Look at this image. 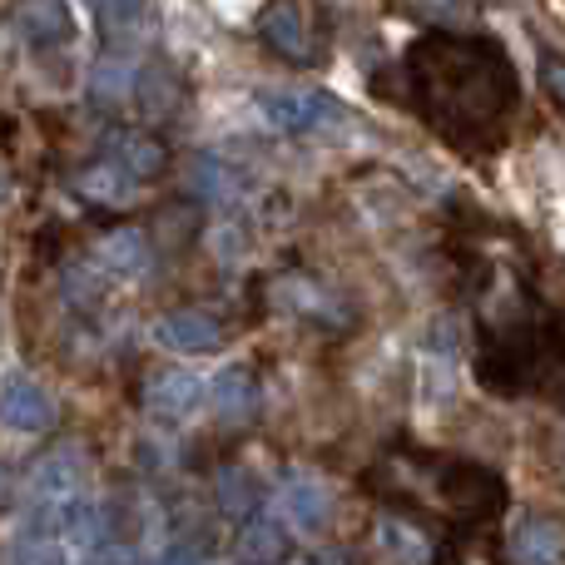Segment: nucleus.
Here are the masks:
<instances>
[{
    "label": "nucleus",
    "instance_id": "nucleus-15",
    "mask_svg": "<svg viewBox=\"0 0 565 565\" xmlns=\"http://www.w3.org/2000/svg\"><path fill=\"white\" fill-rule=\"evenodd\" d=\"M288 551H292L288 526L274 521V516L244 521V526H238V536H234V561L238 565H282V561H288Z\"/></svg>",
    "mask_w": 565,
    "mask_h": 565
},
{
    "label": "nucleus",
    "instance_id": "nucleus-27",
    "mask_svg": "<svg viewBox=\"0 0 565 565\" xmlns=\"http://www.w3.org/2000/svg\"><path fill=\"white\" fill-rule=\"evenodd\" d=\"M431 6H451V0H431Z\"/></svg>",
    "mask_w": 565,
    "mask_h": 565
},
{
    "label": "nucleus",
    "instance_id": "nucleus-4",
    "mask_svg": "<svg viewBox=\"0 0 565 565\" xmlns=\"http://www.w3.org/2000/svg\"><path fill=\"white\" fill-rule=\"evenodd\" d=\"M79 481H85V447H79V441H55L50 451H40V457L30 461V491H35L40 501H50V507L75 501Z\"/></svg>",
    "mask_w": 565,
    "mask_h": 565
},
{
    "label": "nucleus",
    "instance_id": "nucleus-3",
    "mask_svg": "<svg viewBox=\"0 0 565 565\" xmlns=\"http://www.w3.org/2000/svg\"><path fill=\"white\" fill-rule=\"evenodd\" d=\"M431 481H437L441 507L457 511L461 521H497L511 501L501 471L481 467V461H441L431 467Z\"/></svg>",
    "mask_w": 565,
    "mask_h": 565
},
{
    "label": "nucleus",
    "instance_id": "nucleus-12",
    "mask_svg": "<svg viewBox=\"0 0 565 565\" xmlns=\"http://www.w3.org/2000/svg\"><path fill=\"white\" fill-rule=\"evenodd\" d=\"M0 417H6L10 431H50L55 427V402L40 382L30 377H6V397H0Z\"/></svg>",
    "mask_w": 565,
    "mask_h": 565
},
{
    "label": "nucleus",
    "instance_id": "nucleus-17",
    "mask_svg": "<svg viewBox=\"0 0 565 565\" xmlns=\"http://www.w3.org/2000/svg\"><path fill=\"white\" fill-rule=\"evenodd\" d=\"M377 551L387 556V565H431L437 561V546L422 526L402 516H382L377 521Z\"/></svg>",
    "mask_w": 565,
    "mask_h": 565
},
{
    "label": "nucleus",
    "instance_id": "nucleus-16",
    "mask_svg": "<svg viewBox=\"0 0 565 565\" xmlns=\"http://www.w3.org/2000/svg\"><path fill=\"white\" fill-rule=\"evenodd\" d=\"M282 511H288V521L298 531H308V536H322V531L332 526V497H328V487L312 477H292L288 487H282Z\"/></svg>",
    "mask_w": 565,
    "mask_h": 565
},
{
    "label": "nucleus",
    "instance_id": "nucleus-18",
    "mask_svg": "<svg viewBox=\"0 0 565 565\" xmlns=\"http://www.w3.org/2000/svg\"><path fill=\"white\" fill-rule=\"evenodd\" d=\"M214 501H218V511H224V516L254 521L258 507H264V481H258L248 467H218V477H214Z\"/></svg>",
    "mask_w": 565,
    "mask_h": 565
},
{
    "label": "nucleus",
    "instance_id": "nucleus-20",
    "mask_svg": "<svg viewBox=\"0 0 565 565\" xmlns=\"http://www.w3.org/2000/svg\"><path fill=\"white\" fill-rule=\"evenodd\" d=\"M55 531H60V541H65V546L95 551L99 541H105V511L89 507L85 497L60 501V507H55Z\"/></svg>",
    "mask_w": 565,
    "mask_h": 565
},
{
    "label": "nucleus",
    "instance_id": "nucleus-13",
    "mask_svg": "<svg viewBox=\"0 0 565 565\" xmlns=\"http://www.w3.org/2000/svg\"><path fill=\"white\" fill-rule=\"evenodd\" d=\"M511 561L516 565H565V521L521 516L511 531Z\"/></svg>",
    "mask_w": 565,
    "mask_h": 565
},
{
    "label": "nucleus",
    "instance_id": "nucleus-11",
    "mask_svg": "<svg viewBox=\"0 0 565 565\" xmlns=\"http://www.w3.org/2000/svg\"><path fill=\"white\" fill-rule=\"evenodd\" d=\"M258 109L278 135H308L312 125H322L332 115V99L308 95V89H268V95H258Z\"/></svg>",
    "mask_w": 565,
    "mask_h": 565
},
{
    "label": "nucleus",
    "instance_id": "nucleus-5",
    "mask_svg": "<svg viewBox=\"0 0 565 565\" xmlns=\"http://www.w3.org/2000/svg\"><path fill=\"white\" fill-rule=\"evenodd\" d=\"M258 40L274 50L288 65H308L312 60V35H308V15L298 0H268L258 10Z\"/></svg>",
    "mask_w": 565,
    "mask_h": 565
},
{
    "label": "nucleus",
    "instance_id": "nucleus-22",
    "mask_svg": "<svg viewBox=\"0 0 565 565\" xmlns=\"http://www.w3.org/2000/svg\"><path fill=\"white\" fill-rule=\"evenodd\" d=\"M89 10H95V20H99V30H105V40L125 45V40H135L139 30H145L149 0H89Z\"/></svg>",
    "mask_w": 565,
    "mask_h": 565
},
{
    "label": "nucleus",
    "instance_id": "nucleus-25",
    "mask_svg": "<svg viewBox=\"0 0 565 565\" xmlns=\"http://www.w3.org/2000/svg\"><path fill=\"white\" fill-rule=\"evenodd\" d=\"M10 565H60V551L45 546V541H30V546H20L10 556Z\"/></svg>",
    "mask_w": 565,
    "mask_h": 565
},
{
    "label": "nucleus",
    "instance_id": "nucleus-6",
    "mask_svg": "<svg viewBox=\"0 0 565 565\" xmlns=\"http://www.w3.org/2000/svg\"><path fill=\"white\" fill-rule=\"evenodd\" d=\"M10 25L30 50H60L75 35V15L65 0H15L10 6Z\"/></svg>",
    "mask_w": 565,
    "mask_h": 565
},
{
    "label": "nucleus",
    "instance_id": "nucleus-7",
    "mask_svg": "<svg viewBox=\"0 0 565 565\" xmlns=\"http://www.w3.org/2000/svg\"><path fill=\"white\" fill-rule=\"evenodd\" d=\"M154 338L159 348L169 352H189V358H204V352H218L224 348V328H218L214 312L204 308H174L154 322Z\"/></svg>",
    "mask_w": 565,
    "mask_h": 565
},
{
    "label": "nucleus",
    "instance_id": "nucleus-21",
    "mask_svg": "<svg viewBox=\"0 0 565 565\" xmlns=\"http://www.w3.org/2000/svg\"><path fill=\"white\" fill-rule=\"evenodd\" d=\"M75 194H85L89 204H125V199L135 194V179L125 174L119 159H99V164L75 174Z\"/></svg>",
    "mask_w": 565,
    "mask_h": 565
},
{
    "label": "nucleus",
    "instance_id": "nucleus-19",
    "mask_svg": "<svg viewBox=\"0 0 565 565\" xmlns=\"http://www.w3.org/2000/svg\"><path fill=\"white\" fill-rule=\"evenodd\" d=\"M184 95H189V85H184V75H179L169 60H154V65H145L139 70V89H135V99L149 109V115H174L179 105H184Z\"/></svg>",
    "mask_w": 565,
    "mask_h": 565
},
{
    "label": "nucleus",
    "instance_id": "nucleus-14",
    "mask_svg": "<svg viewBox=\"0 0 565 565\" xmlns=\"http://www.w3.org/2000/svg\"><path fill=\"white\" fill-rule=\"evenodd\" d=\"M109 145H115L109 159H119L135 184H154V179L169 169V145L154 135V129H119Z\"/></svg>",
    "mask_w": 565,
    "mask_h": 565
},
{
    "label": "nucleus",
    "instance_id": "nucleus-26",
    "mask_svg": "<svg viewBox=\"0 0 565 565\" xmlns=\"http://www.w3.org/2000/svg\"><path fill=\"white\" fill-rule=\"evenodd\" d=\"M154 565H204L199 556H189V551H169V556H159Z\"/></svg>",
    "mask_w": 565,
    "mask_h": 565
},
{
    "label": "nucleus",
    "instance_id": "nucleus-9",
    "mask_svg": "<svg viewBox=\"0 0 565 565\" xmlns=\"http://www.w3.org/2000/svg\"><path fill=\"white\" fill-rule=\"evenodd\" d=\"M149 264H154V244H149V234L139 224L109 228V234L95 244L99 278H139Z\"/></svg>",
    "mask_w": 565,
    "mask_h": 565
},
{
    "label": "nucleus",
    "instance_id": "nucleus-2",
    "mask_svg": "<svg viewBox=\"0 0 565 565\" xmlns=\"http://www.w3.org/2000/svg\"><path fill=\"white\" fill-rule=\"evenodd\" d=\"M541 352H546V338L526 328L487 332L477 348V382L497 397H526L541 377Z\"/></svg>",
    "mask_w": 565,
    "mask_h": 565
},
{
    "label": "nucleus",
    "instance_id": "nucleus-8",
    "mask_svg": "<svg viewBox=\"0 0 565 565\" xmlns=\"http://www.w3.org/2000/svg\"><path fill=\"white\" fill-rule=\"evenodd\" d=\"M199 402H204V382H199L189 367H159V372H149V382H145V407L154 412L159 422H184V417H194Z\"/></svg>",
    "mask_w": 565,
    "mask_h": 565
},
{
    "label": "nucleus",
    "instance_id": "nucleus-1",
    "mask_svg": "<svg viewBox=\"0 0 565 565\" xmlns=\"http://www.w3.org/2000/svg\"><path fill=\"white\" fill-rule=\"evenodd\" d=\"M407 85L417 115L457 149L491 145L521 105V79L511 55L487 35L431 30L407 50Z\"/></svg>",
    "mask_w": 565,
    "mask_h": 565
},
{
    "label": "nucleus",
    "instance_id": "nucleus-23",
    "mask_svg": "<svg viewBox=\"0 0 565 565\" xmlns=\"http://www.w3.org/2000/svg\"><path fill=\"white\" fill-rule=\"evenodd\" d=\"M135 89H139V70L129 65V60H99V70H95L99 105H119V99H129Z\"/></svg>",
    "mask_w": 565,
    "mask_h": 565
},
{
    "label": "nucleus",
    "instance_id": "nucleus-10",
    "mask_svg": "<svg viewBox=\"0 0 565 565\" xmlns=\"http://www.w3.org/2000/svg\"><path fill=\"white\" fill-rule=\"evenodd\" d=\"M209 407H214V417L224 422V427H248V422L258 417V377H254V367L234 362V367L218 372V377L209 382Z\"/></svg>",
    "mask_w": 565,
    "mask_h": 565
},
{
    "label": "nucleus",
    "instance_id": "nucleus-24",
    "mask_svg": "<svg viewBox=\"0 0 565 565\" xmlns=\"http://www.w3.org/2000/svg\"><path fill=\"white\" fill-rule=\"evenodd\" d=\"M541 79H546V89H551V99L565 109V55H556V50H546L541 55Z\"/></svg>",
    "mask_w": 565,
    "mask_h": 565
}]
</instances>
